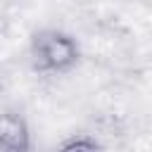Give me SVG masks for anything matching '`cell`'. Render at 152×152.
<instances>
[{
	"mask_svg": "<svg viewBox=\"0 0 152 152\" xmlns=\"http://www.w3.org/2000/svg\"><path fill=\"white\" fill-rule=\"evenodd\" d=\"M28 59L38 74H69L81 62V45L62 28H38L28 40Z\"/></svg>",
	"mask_w": 152,
	"mask_h": 152,
	"instance_id": "6da1fadb",
	"label": "cell"
},
{
	"mask_svg": "<svg viewBox=\"0 0 152 152\" xmlns=\"http://www.w3.org/2000/svg\"><path fill=\"white\" fill-rule=\"evenodd\" d=\"M100 142L88 133H74L59 142V150H97Z\"/></svg>",
	"mask_w": 152,
	"mask_h": 152,
	"instance_id": "3957f363",
	"label": "cell"
},
{
	"mask_svg": "<svg viewBox=\"0 0 152 152\" xmlns=\"http://www.w3.org/2000/svg\"><path fill=\"white\" fill-rule=\"evenodd\" d=\"M33 147L31 126L24 114L14 109L0 112V150L5 152H28Z\"/></svg>",
	"mask_w": 152,
	"mask_h": 152,
	"instance_id": "7a4b0ae2",
	"label": "cell"
}]
</instances>
